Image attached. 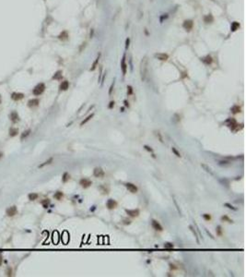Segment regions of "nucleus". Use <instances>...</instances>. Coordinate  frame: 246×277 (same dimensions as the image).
Wrapping results in <instances>:
<instances>
[{"label": "nucleus", "mask_w": 246, "mask_h": 277, "mask_svg": "<svg viewBox=\"0 0 246 277\" xmlns=\"http://www.w3.org/2000/svg\"><path fill=\"white\" fill-rule=\"evenodd\" d=\"M147 73H148V58L145 56L140 64V76L141 80L144 81L147 78Z\"/></svg>", "instance_id": "1"}, {"label": "nucleus", "mask_w": 246, "mask_h": 277, "mask_svg": "<svg viewBox=\"0 0 246 277\" xmlns=\"http://www.w3.org/2000/svg\"><path fill=\"white\" fill-rule=\"evenodd\" d=\"M44 90H45V85L43 83H39L38 85H36L35 87H34L32 92H33L34 95L38 96V95H41L42 92L44 91Z\"/></svg>", "instance_id": "2"}, {"label": "nucleus", "mask_w": 246, "mask_h": 277, "mask_svg": "<svg viewBox=\"0 0 246 277\" xmlns=\"http://www.w3.org/2000/svg\"><path fill=\"white\" fill-rule=\"evenodd\" d=\"M93 175H94L95 177H103L104 175H105V173H104V171L102 170V168H100V167H96V168L94 169V171H93Z\"/></svg>", "instance_id": "3"}, {"label": "nucleus", "mask_w": 246, "mask_h": 277, "mask_svg": "<svg viewBox=\"0 0 246 277\" xmlns=\"http://www.w3.org/2000/svg\"><path fill=\"white\" fill-rule=\"evenodd\" d=\"M226 123H227V126H228L229 128H231V129H234V128H237V126H238L237 122H236V120H235L234 118H230V119L226 120Z\"/></svg>", "instance_id": "4"}, {"label": "nucleus", "mask_w": 246, "mask_h": 277, "mask_svg": "<svg viewBox=\"0 0 246 277\" xmlns=\"http://www.w3.org/2000/svg\"><path fill=\"white\" fill-rule=\"evenodd\" d=\"M126 187L127 189H128L130 192H132V193H136V192H137V187H136V186L134 185V184H132V183H126Z\"/></svg>", "instance_id": "5"}, {"label": "nucleus", "mask_w": 246, "mask_h": 277, "mask_svg": "<svg viewBox=\"0 0 246 277\" xmlns=\"http://www.w3.org/2000/svg\"><path fill=\"white\" fill-rule=\"evenodd\" d=\"M126 213L128 215L132 217H136L139 215V210L138 209H134V210H126Z\"/></svg>", "instance_id": "6"}, {"label": "nucleus", "mask_w": 246, "mask_h": 277, "mask_svg": "<svg viewBox=\"0 0 246 277\" xmlns=\"http://www.w3.org/2000/svg\"><path fill=\"white\" fill-rule=\"evenodd\" d=\"M79 184L81 185V187H89L92 184V182L90 180L87 179V178H82L79 181Z\"/></svg>", "instance_id": "7"}, {"label": "nucleus", "mask_w": 246, "mask_h": 277, "mask_svg": "<svg viewBox=\"0 0 246 277\" xmlns=\"http://www.w3.org/2000/svg\"><path fill=\"white\" fill-rule=\"evenodd\" d=\"M155 57L158 58L159 60L166 61L169 58V55H167V54H163V53H158V54H155Z\"/></svg>", "instance_id": "8"}, {"label": "nucleus", "mask_w": 246, "mask_h": 277, "mask_svg": "<svg viewBox=\"0 0 246 277\" xmlns=\"http://www.w3.org/2000/svg\"><path fill=\"white\" fill-rule=\"evenodd\" d=\"M116 205H117V202H116L115 201H113V200H112V199L108 200L107 203H106V206H107V208H108L109 210H113V209H114V208L116 207Z\"/></svg>", "instance_id": "9"}, {"label": "nucleus", "mask_w": 246, "mask_h": 277, "mask_svg": "<svg viewBox=\"0 0 246 277\" xmlns=\"http://www.w3.org/2000/svg\"><path fill=\"white\" fill-rule=\"evenodd\" d=\"M9 117H10V120L12 121V122H14V123H17L18 121H20V117H19V115H18V113L17 112H12L11 114H10V116H9Z\"/></svg>", "instance_id": "10"}, {"label": "nucleus", "mask_w": 246, "mask_h": 277, "mask_svg": "<svg viewBox=\"0 0 246 277\" xmlns=\"http://www.w3.org/2000/svg\"><path fill=\"white\" fill-rule=\"evenodd\" d=\"M151 224H152V227H153L155 230H157V231H162L161 224L158 221H156V220H152Z\"/></svg>", "instance_id": "11"}, {"label": "nucleus", "mask_w": 246, "mask_h": 277, "mask_svg": "<svg viewBox=\"0 0 246 277\" xmlns=\"http://www.w3.org/2000/svg\"><path fill=\"white\" fill-rule=\"evenodd\" d=\"M24 97V94L23 93H20V92H14L11 94V98L14 100V101H20L21 99H23Z\"/></svg>", "instance_id": "12"}, {"label": "nucleus", "mask_w": 246, "mask_h": 277, "mask_svg": "<svg viewBox=\"0 0 246 277\" xmlns=\"http://www.w3.org/2000/svg\"><path fill=\"white\" fill-rule=\"evenodd\" d=\"M17 213V208L16 206H12V207L8 208L7 210V214L8 216H13Z\"/></svg>", "instance_id": "13"}, {"label": "nucleus", "mask_w": 246, "mask_h": 277, "mask_svg": "<svg viewBox=\"0 0 246 277\" xmlns=\"http://www.w3.org/2000/svg\"><path fill=\"white\" fill-rule=\"evenodd\" d=\"M193 25H194V23L192 21H185L183 22V28L186 29L187 31H190L193 28Z\"/></svg>", "instance_id": "14"}, {"label": "nucleus", "mask_w": 246, "mask_h": 277, "mask_svg": "<svg viewBox=\"0 0 246 277\" xmlns=\"http://www.w3.org/2000/svg\"><path fill=\"white\" fill-rule=\"evenodd\" d=\"M121 67H122V70H123V74L126 75V69H127V65L126 63V55H124V57H123V61H122Z\"/></svg>", "instance_id": "15"}, {"label": "nucleus", "mask_w": 246, "mask_h": 277, "mask_svg": "<svg viewBox=\"0 0 246 277\" xmlns=\"http://www.w3.org/2000/svg\"><path fill=\"white\" fill-rule=\"evenodd\" d=\"M39 104V100L38 99H31L28 102V106L29 107H34L37 106Z\"/></svg>", "instance_id": "16"}, {"label": "nucleus", "mask_w": 246, "mask_h": 277, "mask_svg": "<svg viewBox=\"0 0 246 277\" xmlns=\"http://www.w3.org/2000/svg\"><path fill=\"white\" fill-rule=\"evenodd\" d=\"M69 87V83L67 80H65L60 84V90L61 91H66Z\"/></svg>", "instance_id": "17"}, {"label": "nucleus", "mask_w": 246, "mask_h": 277, "mask_svg": "<svg viewBox=\"0 0 246 277\" xmlns=\"http://www.w3.org/2000/svg\"><path fill=\"white\" fill-rule=\"evenodd\" d=\"M231 111L232 114H238V113L241 112V107L239 105H234V106H232L231 108Z\"/></svg>", "instance_id": "18"}, {"label": "nucleus", "mask_w": 246, "mask_h": 277, "mask_svg": "<svg viewBox=\"0 0 246 277\" xmlns=\"http://www.w3.org/2000/svg\"><path fill=\"white\" fill-rule=\"evenodd\" d=\"M19 133V129L18 128H11L10 130H9V135L11 137H14V136H17Z\"/></svg>", "instance_id": "19"}, {"label": "nucleus", "mask_w": 246, "mask_h": 277, "mask_svg": "<svg viewBox=\"0 0 246 277\" xmlns=\"http://www.w3.org/2000/svg\"><path fill=\"white\" fill-rule=\"evenodd\" d=\"M202 61H203L205 64H206V65H209V64L212 63V58H211V56H209V55H206V57L202 58Z\"/></svg>", "instance_id": "20"}, {"label": "nucleus", "mask_w": 246, "mask_h": 277, "mask_svg": "<svg viewBox=\"0 0 246 277\" xmlns=\"http://www.w3.org/2000/svg\"><path fill=\"white\" fill-rule=\"evenodd\" d=\"M201 166H202V167L204 168V169H205V170H206V172H207V173H209V174H210V175H212V176L214 175V173H213V171L211 170V168H210V167H209V166H207V165H205V164H202V165H201Z\"/></svg>", "instance_id": "21"}, {"label": "nucleus", "mask_w": 246, "mask_h": 277, "mask_svg": "<svg viewBox=\"0 0 246 277\" xmlns=\"http://www.w3.org/2000/svg\"><path fill=\"white\" fill-rule=\"evenodd\" d=\"M94 117V114H91V115H90V116H88V117H87L85 118L84 120H83V121H82V122H81V126H83V125L84 124H86V123H87V122H89V121H90V119H91L92 117Z\"/></svg>", "instance_id": "22"}, {"label": "nucleus", "mask_w": 246, "mask_h": 277, "mask_svg": "<svg viewBox=\"0 0 246 277\" xmlns=\"http://www.w3.org/2000/svg\"><path fill=\"white\" fill-rule=\"evenodd\" d=\"M61 78H62V71H60V70L57 71L56 73L53 76V79H54V80H60Z\"/></svg>", "instance_id": "23"}, {"label": "nucleus", "mask_w": 246, "mask_h": 277, "mask_svg": "<svg viewBox=\"0 0 246 277\" xmlns=\"http://www.w3.org/2000/svg\"><path fill=\"white\" fill-rule=\"evenodd\" d=\"M240 28V24L238 22H233L231 24V31L232 32H235L236 30H238Z\"/></svg>", "instance_id": "24"}, {"label": "nucleus", "mask_w": 246, "mask_h": 277, "mask_svg": "<svg viewBox=\"0 0 246 277\" xmlns=\"http://www.w3.org/2000/svg\"><path fill=\"white\" fill-rule=\"evenodd\" d=\"M204 21H205V22H206V23H210V22L213 21V17H212L211 15H207V16H206V17L204 18Z\"/></svg>", "instance_id": "25"}, {"label": "nucleus", "mask_w": 246, "mask_h": 277, "mask_svg": "<svg viewBox=\"0 0 246 277\" xmlns=\"http://www.w3.org/2000/svg\"><path fill=\"white\" fill-rule=\"evenodd\" d=\"M37 198H38V194L37 193H30V195H29V199H30V201L37 200Z\"/></svg>", "instance_id": "26"}, {"label": "nucleus", "mask_w": 246, "mask_h": 277, "mask_svg": "<svg viewBox=\"0 0 246 277\" xmlns=\"http://www.w3.org/2000/svg\"><path fill=\"white\" fill-rule=\"evenodd\" d=\"M52 162H53V158H50V159H48L47 161H46V162H44L43 164L40 165H39V167H40V168H42V167H43V166L47 165H50Z\"/></svg>", "instance_id": "27"}, {"label": "nucleus", "mask_w": 246, "mask_h": 277, "mask_svg": "<svg viewBox=\"0 0 246 277\" xmlns=\"http://www.w3.org/2000/svg\"><path fill=\"white\" fill-rule=\"evenodd\" d=\"M55 199H56V200H61L62 198H63V193L62 192H60V191H58V192H56V193L55 194Z\"/></svg>", "instance_id": "28"}, {"label": "nucleus", "mask_w": 246, "mask_h": 277, "mask_svg": "<svg viewBox=\"0 0 246 277\" xmlns=\"http://www.w3.org/2000/svg\"><path fill=\"white\" fill-rule=\"evenodd\" d=\"M69 177H70L69 174H68V173H64V175H63V178H62V180H63V182H66V181H68V179H69Z\"/></svg>", "instance_id": "29"}, {"label": "nucleus", "mask_w": 246, "mask_h": 277, "mask_svg": "<svg viewBox=\"0 0 246 277\" xmlns=\"http://www.w3.org/2000/svg\"><path fill=\"white\" fill-rule=\"evenodd\" d=\"M30 129H28V130L23 132V134L21 135V139H23V138H25L26 137H28L29 135H30Z\"/></svg>", "instance_id": "30"}, {"label": "nucleus", "mask_w": 246, "mask_h": 277, "mask_svg": "<svg viewBox=\"0 0 246 277\" xmlns=\"http://www.w3.org/2000/svg\"><path fill=\"white\" fill-rule=\"evenodd\" d=\"M99 59H100V55H99L98 57L96 58V60L94 61V63H93V65H92L91 69H90V70H94V69H96V67H97V64H98L99 62Z\"/></svg>", "instance_id": "31"}, {"label": "nucleus", "mask_w": 246, "mask_h": 277, "mask_svg": "<svg viewBox=\"0 0 246 277\" xmlns=\"http://www.w3.org/2000/svg\"><path fill=\"white\" fill-rule=\"evenodd\" d=\"M218 165H231V162H228V161H219L218 162Z\"/></svg>", "instance_id": "32"}, {"label": "nucleus", "mask_w": 246, "mask_h": 277, "mask_svg": "<svg viewBox=\"0 0 246 277\" xmlns=\"http://www.w3.org/2000/svg\"><path fill=\"white\" fill-rule=\"evenodd\" d=\"M171 151H172V152H173V153L175 154V155H176V156H177V157H181V153H180V152H178V151L176 150L175 148H173V147H172V148H171Z\"/></svg>", "instance_id": "33"}, {"label": "nucleus", "mask_w": 246, "mask_h": 277, "mask_svg": "<svg viewBox=\"0 0 246 277\" xmlns=\"http://www.w3.org/2000/svg\"><path fill=\"white\" fill-rule=\"evenodd\" d=\"M174 246H173V244H171V243H165L164 244V248L165 249H172Z\"/></svg>", "instance_id": "34"}, {"label": "nucleus", "mask_w": 246, "mask_h": 277, "mask_svg": "<svg viewBox=\"0 0 246 277\" xmlns=\"http://www.w3.org/2000/svg\"><path fill=\"white\" fill-rule=\"evenodd\" d=\"M127 94L128 95L133 94V88L131 86H127Z\"/></svg>", "instance_id": "35"}, {"label": "nucleus", "mask_w": 246, "mask_h": 277, "mask_svg": "<svg viewBox=\"0 0 246 277\" xmlns=\"http://www.w3.org/2000/svg\"><path fill=\"white\" fill-rule=\"evenodd\" d=\"M203 218L205 220H206V221H209L211 219V216L209 214H207V213H205V214H203Z\"/></svg>", "instance_id": "36"}, {"label": "nucleus", "mask_w": 246, "mask_h": 277, "mask_svg": "<svg viewBox=\"0 0 246 277\" xmlns=\"http://www.w3.org/2000/svg\"><path fill=\"white\" fill-rule=\"evenodd\" d=\"M50 202L49 200H45V201H42V204H43V207L44 208H47L48 207V203Z\"/></svg>", "instance_id": "37"}, {"label": "nucleus", "mask_w": 246, "mask_h": 277, "mask_svg": "<svg viewBox=\"0 0 246 277\" xmlns=\"http://www.w3.org/2000/svg\"><path fill=\"white\" fill-rule=\"evenodd\" d=\"M221 219H222V220H225V221H228L229 223H232V221L229 218V217H228V216H222Z\"/></svg>", "instance_id": "38"}, {"label": "nucleus", "mask_w": 246, "mask_h": 277, "mask_svg": "<svg viewBox=\"0 0 246 277\" xmlns=\"http://www.w3.org/2000/svg\"><path fill=\"white\" fill-rule=\"evenodd\" d=\"M225 206H227V207L229 208V209H231V210H234V211L236 210V208H234V207H233V206H232V205H231L230 203H225Z\"/></svg>", "instance_id": "39"}, {"label": "nucleus", "mask_w": 246, "mask_h": 277, "mask_svg": "<svg viewBox=\"0 0 246 277\" xmlns=\"http://www.w3.org/2000/svg\"><path fill=\"white\" fill-rule=\"evenodd\" d=\"M144 148H145V149H146V150H147V151H148V152H153V150H152V149H151V148H150V147H148V146H147V145H145V146H144Z\"/></svg>", "instance_id": "40"}, {"label": "nucleus", "mask_w": 246, "mask_h": 277, "mask_svg": "<svg viewBox=\"0 0 246 277\" xmlns=\"http://www.w3.org/2000/svg\"><path fill=\"white\" fill-rule=\"evenodd\" d=\"M222 233H221V226H218V235H221Z\"/></svg>", "instance_id": "41"}, {"label": "nucleus", "mask_w": 246, "mask_h": 277, "mask_svg": "<svg viewBox=\"0 0 246 277\" xmlns=\"http://www.w3.org/2000/svg\"><path fill=\"white\" fill-rule=\"evenodd\" d=\"M113 106H114V102H111V103H110V104H109V108H110V109H112Z\"/></svg>", "instance_id": "42"}, {"label": "nucleus", "mask_w": 246, "mask_h": 277, "mask_svg": "<svg viewBox=\"0 0 246 277\" xmlns=\"http://www.w3.org/2000/svg\"><path fill=\"white\" fill-rule=\"evenodd\" d=\"M124 103H125V105H126V106H128V107H129V104H128V102H127V101H125Z\"/></svg>", "instance_id": "43"}, {"label": "nucleus", "mask_w": 246, "mask_h": 277, "mask_svg": "<svg viewBox=\"0 0 246 277\" xmlns=\"http://www.w3.org/2000/svg\"><path fill=\"white\" fill-rule=\"evenodd\" d=\"M129 39H127L126 40V47H128V46H129Z\"/></svg>", "instance_id": "44"}, {"label": "nucleus", "mask_w": 246, "mask_h": 277, "mask_svg": "<svg viewBox=\"0 0 246 277\" xmlns=\"http://www.w3.org/2000/svg\"><path fill=\"white\" fill-rule=\"evenodd\" d=\"M1 263H2V256L0 255V265H1Z\"/></svg>", "instance_id": "45"}, {"label": "nucleus", "mask_w": 246, "mask_h": 277, "mask_svg": "<svg viewBox=\"0 0 246 277\" xmlns=\"http://www.w3.org/2000/svg\"><path fill=\"white\" fill-rule=\"evenodd\" d=\"M1 157H2V153L0 152V158H1Z\"/></svg>", "instance_id": "46"}, {"label": "nucleus", "mask_w": 246, "mask_h": 277, "mask_svg": "<svg viewBox=\"0 0 246 277\" xmlns=\"http://www.w3.org/2000/svg\"><path fill=\"white\" fill-rule=\"evenodd\" d=\"M0 103H1V96H0Z\"/></svg>", "instance_id": "47"}]
</instances>
